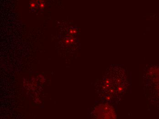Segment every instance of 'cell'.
Masks as SVG:
<instances>
[{
	"instance_id": "obj_1",
	"label": "cell",
	"mask_w": 159,
	"mask_h": 119,
	"mask_svg": "<svg viewBox=\"0 0 159 119\" xmlns=\"http://www.w3.org/2000/svg\"><path fill=\"white\" fill-rule=\"evenodd\" d=\"M105 88L109 92L107 100L111 102L119 101L125 93L128 87V80L124 70L121 73H111V77H107L104 81Z\"/></svg>"
}]
</instances>
